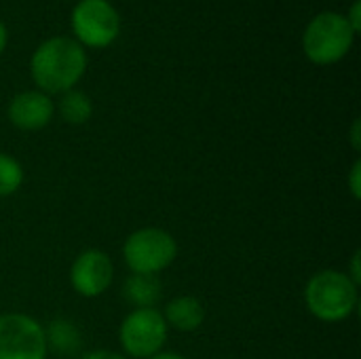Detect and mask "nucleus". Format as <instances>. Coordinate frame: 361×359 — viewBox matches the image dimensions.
<instances>
[{
    "instance_id": "obj_1",
    "label": "nucleus",
    "mask_w": 361,
    "mask_h": 359,
    "mask_svg": "<svg viewBox=\"0 0 361 359\" xmlns=\"http://www.w3.org/2000/svg\"><path fill=\"white\" fill-rule=\"evenodd\" d=\"M30 70L38 91L47 95L66 93L82 78L87 70V53L78 40L55 36L34 51Z\"/></svg>"
},
{
    "instance_id": "obj_2",
    "label": "nucleus",
    "mask_w": 361,
    "mask_h": 359,
    "mask_svg": "<svg viewBox=\"0 0 361 359\" xmlns=\"http://www.w3.org/2000/svg\"><path fill=\"white\" fill-rule=\"evenodd\" d=\"M307 311L324 324H343L360 307V286L349 279L345 271H317L302 290Z\"/></svg>"
},
{
    "instance_id": "obj_3",
    "label": "nucleus",
    "mask_w": 361,
    "mask_h": 359,
    "mask_svg": "<svg viewBox=\"0 0 361 359\" xmlns=\"http://www.w3.org/2000/svg\"><path fill=\"white\" fill-rule=\"evenodd\" d=\"M123 262L133 275H154L159 277L178 258L176 237L159 226H142L123 243Z\"/></svg>"
},
{
    "instance_id": "obj_4",
    "label": "nucleus",
    "mask_w": 361,
    "mask_h": 359,
    "mask_svg": "<svg viewBox=\"0 0 361 359\" xmlns=\"http://www.w3.org/2000/svg\"><path fill=\"white\" fill-rule=\"evenodd\" d=\"M169 328L159 309H131L118 326L121 353L127 359H148L167 345Z\"/></svg>"
},
{
    "instance_id": "obj_5",
    "label": "nucleus",
    "mask_w": 361,
    "mask_h": 359,
    "mask_svg": "<svg viewBox=\"0 0 361 359\" xmlns=\"http://www.w3.org/2000/svg\"><path fill=\"white\" fill-rule=\"evenodd\" d=\"M355 32L351 30L345 15L326 11L319 13L305 30L302 36V49L305 55L317 63V66H330L341 61L351 44H353Z\"/></svg>"
},
{
    "instance_id": "obj_6",
    "label": "nucleus",
    "mask_w": 361,
    "mask_h": 359,
    "mask_svg": "<svg viewBox=\"0 0 361 359\" xmlns=\"http://www.w3.org/2000/svg\"><path fill=\"white\" fill-rule=\"evenodd\" d=\"M44 326L21 311L0 313V359H47Z\"/></svg>"
},
{
    "instance_id": "obj_7",
    "label": "nucleus",
    "mask_w": 361,
    "mask_h": 359,
    "mask_svg": "<svg viewBox=\"0 0 361 359\" xmlns=\"http://www.w3.org/2000/svg\"><path fill=\"white\" fill-rule=\"evenodd\" d=\"M72 30L82 44L108 47L121 30V19L108 0H80L72 11Z\"/></svg>"
},
{
    "instance_id": "obj_8",
    "label": "nucleus",
    "mask_w": 361,
    "mask_h": 359,
    "mask_svg": "<svg viewBox=\"0 0 361 359\" xmlns=\"http://www.w3.org/2000/svg\"><path fill=\"white\" fill-rule=\"evenodd\" d=\"M70 288L82 298L104 296L114 281V262L99 248L82 250L70 264Z\"/></svg>"
},
{
    "instance_id": "obj_9",
    "label": "nucleus",
    "mask_w": 361,
    "mask_h": 359,
    "mask_svg": "<svg viewBox=\"0 0 361 359\" xmlns=\"http://www.w3.org/2000/svg\"><path fill=\"white\" fill-rule=\"evenodd\" d=\"M6 114L8 121L21 131H40L53 121L55 104L47 93L38 89L21 91L11 99Z\"/></svg>"
},
{
    "instance_id": "obj_10",
    "label": "nucleus",
    "mask_w": 361,
    "mask_h": 359,
    "mask_svg": "<svg viewBox=\"0 0 361 359\" xmlns=\"http://www.w3.org/2000/svg\"><path fill=\"white\" fill-rule=\"evenodd\" d=\"M165 317L167 328H173L178 332H197L205 322V307L197 296L182 294L171 298L165 305V311H161Z\"/></svg>"
},
{
    "instance_id": "obj_11",
    "label": "nucleus",
    "mask_w": 361,
    "mask_h": 359,
    "mask_svg": "<svg viewBox=\"0 0 361 359\" xmlns=\"http://www.w3.org/2000/svg\"><path fill=\"white\" fill-rule=\"evenodd\" d=\"M123 298L133 307V309H157L161 296H163V286L161 279L154 275H129L123 281Z\"/></svg>"
},
{
    "instance_id": "obj_12",
    "label": "nucleus",
    "mask_w": 361,
    "mask_h": 359,
    "mask_svg": "<svg viewBox=\"0 0 361 359\" xmlns=\"http://www.w3.org/2000/svg\"><path fill=\"white\" fill-rule=\"evenodd\" d=\"M47 349L49 353H57L59 358L68 359L80 353L82 347V334L78 326L70 320H53L47 328Z\"/></svg>"
},
{
    "instance_id": "obj_13",
    "label": "nucleus",
    "mask_w": 361,
    "mask_h": 359,
    "mask_svg": "<svg viewBox=\"0 0 361 359\" xmlns=\"http://www.w3.org/2000/svg\"><path fill=\"white\" fill-rule=\"evenodd\" d=\"M57 110L68 125H85L93 114V104L85 91L70 89V91L61 93Z\"/></svg>"
},
{
    "instance_id": "obj_14",
    "label": "nucleus",
    "mask_w": 361,
    "mask_h": 359,
    "mask_svg": "<svg viewBox=\"0 0 361 359\" xmlns=\"http://www.w3.org/2000/svg\"><path fill=\"white\" fill-rule=\"evenodd\" d=\"M23 180H25L23 165L15 157L0 152V197L15 195L23 186Z\"/></svg>"
},
{
    "instance_id": "obj_15",
    "label": "nucleus",
    "mask_w": 361,
    "mask_h": 359,
    "mask_svg": "<svg viewBox=\"0 0 361 359\" xmlns=\"http://www.w3.org/2000/svg\"><path fill=\"white\" fill-rule=\"evenodd\" d=\"M347 186H349V193L353 197V201H360L361 199V161L355 159L351 169H349V176H347Z\"/></svg>"
},
{
    "instance_id": "obj_16",
    "label": "nucleus",
    "mask_w": 361,
    "mask_h": 359,
    "mask_svg": "<svg viewBox=\"0 0 361 359\" xmlns=\"http://www.w3.org/2000/svg\"><path fill=\"white\" fill-rule=\"evenodd\" d=\"M360 260H361V252H360V250H355V252H353V256H351L349 269L345 271V273L349 275V279H351L353 284H357V286L361 284V264H360Z\"/></svg>"
},
{
    "instance_id": "obj_17",
    "label": "nucleus",
    "mask_w": 361,
    "mask_h": 359,
    "mask_svg": "<svg viewBox=\"0 0 361 359\" xmlns=\"http://www.w3.org/2000/svg\"><path fill=\"white\" fill-rule=\"evenodd\" d=\"M78 359H127L118 351H110V349H95L89 353H82Z\"/></svg>"
},
{
    "instance_id": "obj_18",
    "label": "nucleus",
    "mask_w": 361,
    "mask_h": 359,
    "mask_svg": "<svg viewBox=\"0 0 361 359\" xmlns=\"http://www.w3.org/2000/svg\"><path fill=\"white\" fill-rule=\"evenodd\" d=\"M360 13H361V0H355L353 2V6H351V13H349V17H347V21H349V25H351V30L353 32H360Z\"/></svg>"
},
{
    "instance_id": "obj_19",
    "label": "nucleus",
    "mask_w": 361,
    "mask_h": 359,
    "mask_svg": "<svg viewBox=\"0 0 361 359\" xmlns=\"http://www.w3.org/2000/svg\"><path fill=\"white\" fill-rule=\"evenodd\" d=\"M351 146H353V150L355 152H360L361 150V121L360 118H355L353 121V125H351Z\"/></svg>"
},
{
    "instance_id": "obj_20",
    "label": "nucleus",
    "mask_w": 361,
    "mask_h": 359,
    "mask_svg": "<svg viewBox=\"0 0 361 359\" xmlns=\"http://www.w3.org/2000/svg\"><path fill=\"white\" fill-rule=\"evenodd\" d=\"M148 359H186L182 353H176V351H161V353H157V355H152V358Z\"/></svg>"
},
{
    "instance_id": "obj_21",
    "label": "nucleus",
    "mask_w": 361,
    "mask_h": 359,
    "mask_svg": "<svg viewBox=\"0 0 361 359\" xmlns=\"http://www.w3.org/2000/svg\"><path fill=\"white\" fill-rule=\"evenodd\" d=\"M4 47H6V28H4V23L0 21V53L4 51Z\"/></svg>"
}]
</instances>
